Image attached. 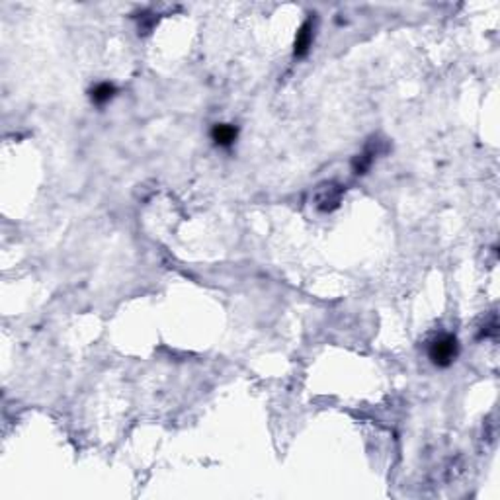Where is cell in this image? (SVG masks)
I'll use <instances>...</instances> for the list:
<instances>
[{
  "label": "cell",
  "mask_w": 500,
  "mask_h": 500,
  "mask_svg": "<svg viewBox=\"0 0 500 500\" xmlns=\"http://www.w3.org/2000/svg\"><path fill=\"white\" fill-rule=\"evenodd\" d=\"M457 356H460V342L455 334L441 333L428 342V360L432 365L440 370L450 368L451 363L457 360Z\"/></svg>",
  "instance_id": "6da1fadb"
},
{
  "label": "cell",
  "mask_w": 500,
  "mask_h": 500,
  "mask_svg": "<svg viewBox=\"0 0 500 500\" xmlns=\"http://www.w3.org/2000/svg\"><path fill=\"white\" fill-rule=\"evenodd\" d=\"M344 192H346V190H344L340 184H336V182H324V184H321V186L315 190V207H317L319 211H323V213H333V211H336V209L340 207V204H342Z\"/></svg>",
  "instance_id": "7a4b0ae2"
},
{
  "label": "cell",
  "mask_w": 500,
  "mask_h": 500,
  "mask_svg": "<svg viewBox=\"0 0 500 500\" xmlns=\"http://www.w3.org/2000/svg\"><path fill=\"white\" fill-rule=\"evenodd\" d=\"M383 147H381V141H377V139H372L365 149H363L362 153L358 155V157L352 160V170L354 174H358V176H363V174H368V170L373 167V162H375V158L377 155L381 153Z\"/></svg>",
  "instance_id": "3957f363"
},
{
  "label": "cell",
  "mask_w": 500,
  "mask_h": 500,
  "mask_svg": "<svg viewBox=\"0 0 500 500\" xmlns=\"http://www.w3.org/2000/svg\"><path fill=\"white\" fill-rule=\"evenodd\" d=\"M315 40V22L309 18L301 24V28L297 30V36H295L294 41V55L297 59H303L307 57V53L311 51V45H313Z\"/></svg>",
  "instance_id": "277c9868"
},
{
  "label": "cell",
  "mask_w": 500,
  "mask_h": 500,
  "mask_svg": "<svg viewBox=\"0 0 500 500\" xmlns=\"http://www.w3.org/2000/svg\"><path fill=\"white\" fill-rule=\"evenodd\" d=\"M209 135H211V141L215 147L231 149L238 139V128L235 123H215L209 131Z\"/></svg>",
  "instance_id": "5b68a950"
},
{
  "label": "cell",
  "mask_w": 500,
  "mask_h": 500,
  "mask_svg": "<svg viewBox=\"0 0 500 500\" xmlns=\"http://www.w3.org/2000/svg\"><path fill=\"white\" fill-rule=\"evenodd\" d=\"M118 94V89L112 82H98L94 89L90 90V100L94 106H106Z\"/></svg>",
  "instance_id": "8992f818"
},
{
  "label": "cell",
  "mask_w": 500,
  "mask_h": 500,
  "mask_svg": "<svg viewBox=\"0 0 500 500\" xmlns=\"http://www.w3.org/2000/svg\"><path fill=\"white\" fill-rule=\"evenodd\" d=\"M497 331H499V323H497V317L492 315V317H490V323L483 324L479 338H489V336H497Z\"/></svg>",
  "instance_id": "52a82bcc"
}]
</instances>
